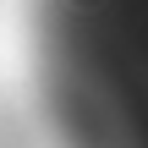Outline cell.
Returning a JSON list of instances; mask_svg holds the SVG:
<instances>
[{
  "label": "cell",
  "mask_w": 148,
  "mask_h": 148,
  "mask_svg": "<svg viewBox=\"0 0 148 148\" xmlns=\"http://www.w3.org/2000/svg\"><path fill=\"white\" fill-rule=\"evenodd\" d=\"M33 49L71 148H148V0H38Z\"/></svg>",
  "instance_id": "6da1fadb"
}]
</instances>
